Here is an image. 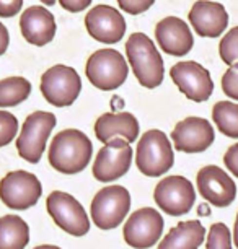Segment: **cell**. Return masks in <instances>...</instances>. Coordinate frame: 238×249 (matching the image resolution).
<instances>
[{"label":"cell","instance_id":"1","mask_svg":"<svg viewBox=\"0 0 238 249\" xmlns=\"http://www.w3.org/2000/svg\"><path fill=\"white\" fill-rule=\"evenodd\" d=\"M93 157V143L87 134L65 129L54 135L49 147V164L62 175H77L88 166Z\"/></svg>","mask_w":238,"mask_h":249},{"label":"cell","instance_id":"2","mask_svg":"<svg viewBox=\"0 0 238 249\" xmlns=\"http://www.w3.org/2000/svg\"><path fill=\"white\" fill-rule=\"evenodd\" d=\"M126 55L134 77L144 88L153 90L162 85L165 67L155 43L144 33H132L126 43Z\"/></svg>","mask_w":238,"mask_h":249},{"label":"cell","instance_id":"3","mask_svg":"<svg viewBox=\"0 0 238 249\" xmlns=\"http://www.w3.org/2000/svg\"><path fill=\"white\" fill-rule=\"evenodd\" d=\"M135 164L139 171L148 178H158L173 168V147L165 132L150 129L142 135L135 150Z\"/></svg>","mask_w":238,"mask_h":249},{"label":"cell","instance_id":"4","mask_svg":"<svg viewBox=\"0 0 238 249\" xmlns=\"http://www.w3.org/2000/svg\"><path fill=\"white\" fill-rule=\"evenodd\" d=\"M87 78L98 90L113 91L126 82L129 65L116 49H98L87 60Z\"/></svg>","mask_w":238,"mask_h":249},{"label":"cell","instance_id":"5","mask_svg":"<svg viewBox=\"0 0 238 249\" xmlns=\"http://www.w3.org/2000/svg\"><path fill=\"white\" fill-rule=\"evenodd\" d=\"M57 119L53 112L48 111H35L23 122L20 135L17 139L18 155L28 163H39L44 153L46 143L51 132L54 130Z\"/></svg>","mask_w":238,"mask_h":249},{"label":"cell","instance_id":"6","mask_svg":"<svg viewBox=\"0 0 238 249\" xmlns=\"http://www.w3.org/2000/svg\"><path fill=\"white\" fill-rule=\"evenodd\" d=\"M39 90L49 105L55 107L71 106L82 91L80 75L69 65H53L41 77Z\"/></svg>","mask_w":238,"mask_h":249},{"label":"cell","instance_id":"7","mask_svg":"<svg viewBox=\"0 0 238 249\" xmlns=\"http://www.w3.org/2000/svg\"><path fill=\"white\" fill-rule=\"evenodd\" d=\"M130 209V194L123 186H106L93 197L90 213L100 230H113L124 222Z\"/></svg>","mask_w":238,"mask_h":249},{"label":"cell","instance_id":"8","mask_svg":"<svg viewBox=\"0 0 238 249\" xmlns=\"http://www.w3.org/2000/svg\"><path fill=\"white\" fill-rule=\"evenodd\" d=\"M43 186L33 173L17 170L7 173L0 181V200L12 210H26L38 204Z\"/></svg>","mask_w":238,"mask_h":249},{"label":"cell","instance_id":"9","mask_svg":"<svg viewBox=\"0 0 238 249\" xmlns=\"http://www.w3.org/2000/svg\"><path fill=\"white\" fill-rule=\"evenodd\" d=\"M48 212L60 230L72 236H83L90 231V220L75 197L62 191H54L46 200Z\"/></svg>","mask_w":238,"mask_h":249},{"label":"cell","instance_id":"10","mask_svg":"<svg viewBox=\"0 0 238 249\" xmlns=\"http://www.w3.org/2000/svg\"><path fill=\"white\" fill-rule=\"evenodd\" d=\"M132 148L123 137H114L105 143L93 161V176L100 182H113L129 171Z\"/></svg>","mask_w":238,"mask_h":249},{"label":"cell","instance_id":"11","mask_svg":"<svg viewBox=\"0 0 238 249\" xmlns=\"http://www.w3.org/2000/svg\"><path fill=\"white\" fill-rule=\"evenodd\" d=\"M170 77L178 90L194 103L207 101L214 91V82L209 70L194 60L175 64L170 70Z\"/></svg>","mask_w":238,"mask_h":249},{"label":"cell","instance_id":"12","mask_svg":"<svg viewBox=\"0 0 238 249\" xmlns=\"http://www.w3.org/2000/svg\"><path fill=\"white\" fill-rule=\"evenodd\" d=\"M153 199L165 213L180 217L193 209L196 202L194 186L184 176H168L157 184Z\"/></svg>","mask_w":238,"mask_h":249},{"label":"cell","instance_id":"13","mask_svg":"<svg viewBox=\"0 0 238 249\" xmlns=\"http://www.w3.org/2000/svg\"><path fill=\"white\" fill-rule=\"evenodd\" d=\"M163 231V218L158 210L139 209L124 223V241L134 249H148L158 241Z\"/></svg>","mask_w":238,"mask_h":249},{"label":"cell","instance_id":"14","mask_svg":"<svg viewBox=\"0 0 238 249\" xmlns=\"http://www.w3.org/2000/svg\"><path fill=\"white\" fill-rule=\"evenodd\" d=\"M171 140L178 152L201 153L206 152L216 140V130L204 117L189 116L175 125Z\"/></svg>","mask_w":238,"mask_h":249},{"label":"cell","instance_id":"15","mask_svg":"<svg viewBox=\"0 0 238 249\" xmlns=\"http://www.w3.org/2000/svg\"><path fill=\"white\" fill-rule=\"evenodd\" d=\"M198 192L204 200L219 209L228 207L237 197V184L222 168L209 164L199 170L196 176Z\"/></svg>","mask_w":238,"mask_h":249},{"label":"cell","instance_id":"16","mask_svg":"<svg viewBox=\"0 0 238 249\" xmlns=\"http://www.w3.org/2000/svg\"><path fill=\"white\" fill-rule=\"evenodd\" d=\"M87 31L93 39L105 44H116L126 33V20L123 13L111 5H96L85 15Z\"/></svg>","mask_w":238,"mask_h":249},{"label":"cell","instance_id":"17","mask_svg":"<svg viewBox=\"0 0 238 249\" xmlns=\"http://www.w3.org/2000/svg\"><path fill=\"white\" fill-rule=\"evenodd\" d=\"M155 39L163 53L176 55H186L193 49L194 37L189 26L180 17H166L157 23Z\"/></svg>","mask_w":238,"mask_h":249},{"label":"cell","instance_id":"18","mask_svg":"<svg viewBox=\"0 0 238 249\" xmlns=\"http://www.w3.org/2000/svg\"><path fill=\"white\" fill-rule=\"evenodd\" d=\"M189 23L201 37H219L228 26L225 7L212 0H198L189 10Z\"/></svg>","mask_w":238,"mask_h":249},{"label":"cell","instance_id":"19","mask_svg":"<svg viewBox=\"0 0 238 249\" xmlns=\"http://www.w3.org/2000/svg\"><path fill=\"white\" fill-rule=\"evenodd\" d=\"M20 30L23 37L33 46H46L54 39L57 25L55 18L43 5L28 7L20 17Z\"/></svg>","mask_w":238,"mask_h":249},{"label":"cell","instance_id":"20","mask_svg":"<svg viewBox=\"0 0 238 249\" xmlns=\"http://www.w3.org/2000/svg\"><path fill=\"white\" fill-rule=\"evenodd\" d=\"M95 135L103 143L114 137H123L130 143L139 137V121L130 112H106L95 122Z\"/></svg>","mask_w":238,"mask_h":249},{"label":"cell","instance_id":"21","mask_svg":"<svg viewBox=\"0 0 238 249\" xmlns=\"http://www.w3.org/2000/svg\"><path fill=\"white\" fill-rule=\"evenodd\" d=\"M206 228L198 220L180 222L168 231L157 249H199L204 243Z\"/></svg>","mask_w":238,"mask_h":249},{"label":"cell","instance_id":"22","mask_svg":"<svg viewBox=\"0 0 238 249\" xmlns=\"http://www.w3.org/2000/svg\"><path fill=\"white\" fill-rule=\"evenodd\" d=\"M30 243V227L17 215L0 217V249H25Z\"/></svg>","mask_w":238,"mask_h":249},{"label":"cell","instance_id":"23","mask_svg":"<svg viewBox=\"0 0 238 249\" xmlns=\"http://www.w3.org/2000/svg\"><path fill=\"white\" fill-rule=\"evenodd\" d=\"M31 95V83L23 77H8L0 80V107L21 105Z\"/></svg>","mask_w":238,"mask_h":249},{"label":"cell","instance_id":"24","mask_svg":"<svg viewBox=\"0 0 238 249\" xmlns=\"http://www.w3.org/2000/svg\"><path fill=\"white\" fill-rule=\"evenodd\" d=\"M212 121L223 135L238 139V105L233 101H219L212 107Z\"/></svg>","mask_w":238,"mask_h":249},{"label":"cell","instance_id":"25","mask_svg":"<svg viewBox=\"0 0 238 249\" xmlns=\"http://www.w3.org/2000/svg\"><path fill=\"white\" fill-rule=\"evenodd\" d=\"M219 54H220V59L223 60V64H227V65L238 62V26L232 28V30L220 39Z\"/></svg>","mask_w":238,"mask_h":249},{"label":"cell","instance_id":"26","mask_svg":"<svg viewBox=\"0 0 238 249\" xmlns=\"http://www.w3.org/2000/svg\"><path fill=\"white\" fill-rule=\"evenodd\" d=\"M206 249H232L230 230L223 223H214L207 234Z\"/></svg>","mask_w":238,"mask_h":249},{"label":"cell","instance_id":"27","mask_svg":"<svg viewBox=\"0 0 238 249\" xmlns=\"http://www.w3.org/2000/svg\"><path fill=\"white\" fill-rule=\"evenodd\" d=\"M18 132V121L17 117L8 111L0 109V148L12 143Z\"/></svg>","mask_w":238,"mask_h":249},{"label":"cell","instance_id":"28","mask_svg":"<svg viewBox=\"0 0 238 249\" xmlns=\"http://www.w3.org/2000/svg\"><path fill=\"white\" fill-rule=\"evenodd\" d=\"M222 90L228 98L238 101V62L228 65L227 72L223 73Z\"/></svg>","mask_w":238,"mask_h":249},{"label":"cell","instance_id":"29","mask_svg":"<svg viewBox=\"0 0 238 249\" xmlns=\"http://www.w3.org/2000/svg\"><path fill=\"white\" fill-rule=\"evenodd\" d=\"M119 8L129 15H141L150 8L155 0H116Z\"/></svg>","mask_w":238,"mask_h":249},{"label":"cell","instance_id":"30","mask_svg":"<svg viewBox=\"0 0 238 249\" xmlns=\"http://www.w3.org/2000/svg\"><path fill=\"white\" fill-rule=\"evenodd\" d=\"M223 163L233 176L238 178V143H233L223 155Z\"/></svg>","mask_w":238,"mask_h":249},{"label":"cell","instance_id":"31","mask_svg":"<svg viewBox=\"0 0 238 249\" xmlns=\"http://www.w3.org/2000/svg\"><path fill=\"white\" fill-rule=\"evenodd\" d=\"M23 7V0H0V17L10 18L17 15Z\"/></svg>","mask_w":238,"mask_h":249},{"label":"cell","instance_id":"32","mask_svg":"<svg viewBox=\"0 0 238 249\" xmlns=\"http://www.w3.org/2000/svg\"><path fill=\"white\" fill-rule=\"evenodd\" d=\"M93 0H59L60 7L64 10L71 12V13H78V12H83L85 8L90 7V3Z\"/></svg>","mask_w":238,"mask_h":249},{"label":"cell","instance_id":"33","mask_svg":"<svg viewBox=\"0 0 238 249\" xmlns=\"http://www.w3.org/2000/svg\"><path fill=\"white\" fill-rule=\"evenodd\" d=\"M8 43H10V35H8V30L5 25H2L0 21V55H3L8 49Z\"/></svg>","mask_w":238,"mask_h":249},{"label":"cell","instance_id":"34","mask_svg":"<svg viewBox=\"0 0 238 249\" xmlns=\"http://www.w3.org/2000/svg\"><path fill=\"white\" fill-rule=\"evenodd\" d=\"M233 243L238 249V213H237V220H235V228H233Z\"/></svg>","mask_w":238,"mask_h":249},{"label":"cell","instance_id":"35","mask_svg":"<svg viewBox=\"0 0 238 249\" xmlns=\"http://www.w3.org/2000/svg\"><path fill=\"white\" fill-rule=\"evenodd\" d=\"M35 249H60V248L53 246V244H43V246H38V248H35Z\"/></svg>","mask_w":238,"mask_h":249},{"label":"cell","instance_id":"36","mask_svg":"<svg viewBox=\"0 0 238 249\" xmlns=\"http://www.w3.org/2000/svg\"><path fill=\"white\" fill-rule=\"evenodd\" d=\"M41 3H44V5L51 7V5H54V3H55V0H41Z\"/></svg>","mask_w":238,"mask_h":249}]
</instances>
